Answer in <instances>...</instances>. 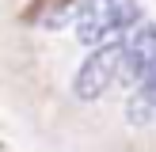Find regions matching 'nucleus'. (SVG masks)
<instances>
[{
  "label": "nucleus",
  "instance_id": "1",
  "mask_svg": "<svg viewBox=\"0 0 156 152\" xmlns=\"http://www.w3.org/2000/svg\"><path fill=\"white\" fill-rule=\"evenodd\" d=\"M118 76H122V38L99 42L95 50L88 53V61L80 65V72H76L73 95L84 99V103H95V99H103L107 91L118 84Z\"/></svg>",
  "mask_w": 156,
  "mask_h": 152
},
{
  "label": "nucleus",
  "instance_id": "2",
  "mask_svg": "<svg viewBox=\"0 0 156 152\" xmlns=\"http://www.w3.org/2000/svg\"><path fill=\"white\" fill-rule=\"evenodd\" d=\"M137 23H141V4H137V0H114L103 15H95V19L80 23V27H76V34H80V42L99 46V42L126 38Z\"/></svg>",
  "mask_w": 156,
  "mask_h": 152
},
{
  "label": "nucleus",
  "instance_id": "3",
  "mask_svg": "<svg viewBox=\"0 0 156 152\" xmlns=\"http://www.w3.org/2000/svg\"><path fill=\"white\" fill-rule=\"evenodd\" d=\"M156 61V23H137L126 38H122V76L118 80L137 84L141 72Z\"/></svg>",
  "mask_w": 156,
  "mask_h": 152
}]
</instances>
